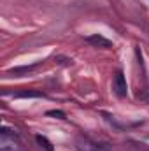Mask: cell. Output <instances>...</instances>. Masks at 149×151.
Listing matches in <instances>:
<instances>
[{"instance_id":"1","label":"cell","mask_w":149,"mask_h":151,"mask_svg":"<svg viewBox=\"0 0 149 151\" xmlns=\"http://www.w3.org/2000/svg\"><path fill=\"white\" fill-rule=\"evenodd\" d=\"M75 148H77V151H109L107 144L97 142V141H91V139H84V137L75 142Z\"/></svg>"},{"instance_id":"2","label":"cell","mask_w":149,"mask_h":151,"mask_svg":"<svg viewBox=\"0 0 149 151\" xmlns=\"http://www.w3.org/2000/svg\"><path fill=\"white\" fill-rule=\"evenodd\" d=\"M114 90H116L117 97H126V93H128V86H126V79H125L123 70H117L114 76Z\"/></svg>"},{"instance_id":"3","label":"cell","mask_w":149,"mask_h":151,"mask_svg":"<svg viewBox=\"0 0 149 151\" xmlns=\"http://www.w3.org/2000/svg\"><path fill=\"white\" fill-rule=\"evenodd\" d=\"M86 42H88V44H91V46H95V47H104V49L112 47L111 40H109V39H105V37H102V35H98V34L86 37Z\"/></svg>"},{"instance_id":"4","label":"cell","mask_w":149,"mask_h":151,"mask_svg":"<svg viewBox=\"0 0 149 151\" xmlns=\"http://www.w3.org/2000/svg\"><path fill=\"white\" fill-rule=\"evenodd\" d=\"M16 99H42L44 93L42 91H35V90H25V91H19V93H14Z\"/></svg>"},{"instance_id":"5","label":"cell","mask_w":149,"mask_h":151,"mask_svg":"<svg viewBox=\"0 0 149 151\" xmlns=\"http://www.w3.org/2000/svg\"><path fill=\"white\" fill-rule=\"evenodd\" d=\"M37 67H39V63H35V65H27V67H16V69H11V70H7V74H14V76H19V74H28V72L35 70Z\"/></svg>"},{"instance_id":"6","label":"cell","mask_w":149,"mask_h":151,"mask_svg":"<svg viewBox=\"0 0 149 151\" xmlns=\"http://www.w3.org/2000/svg\"><path fill=\"white\" fill-rule=\"evenodd\" d=\"M35 141H37L39 146H40V148H44L46 151H54L53 144L49 142V139H47V137H44V135H37V137H35Z\"/></svg>"},{"instance_id":"7","label":"cell","mask_w":149,"mask_h":151,"mask_svg":"<svg viewBox=\"0 0 149 151\" xmlns=\"http://www.w3.org/2000/svg\"><path fill=\"white\" fill-rule=\"evenodd\" d=\"M47 116H54V118L65 119V113H63V111H47Z\"/></svg>"},{"instance_id":"8","label":"cell","mask_w":149,"mask_h":151,"mask_svg":"<svg viewBox=\"0 0 149 151\" xmlns=\"http://www.w3.org/2000/svg\"><path fill=\"white\" fill-rule=\"evenodd\" d=\"M0 151H19L18 146H7L4 141H2V146H0Z\"/></svg>"},{"instance_id":"9","label":"cell","mask_w":149,"mask_h":151,"mask_svg":"<svg viewBox=\"0 0 149 151\" xmlns=\"http://www.w3.org/2000/svg\"><path fill=\"white\" fill-rule=\"evenodd\" d=\"M142 99H144V100H148V102H149V93H148V95H144Z\"/></svg>"}]
</instances>
